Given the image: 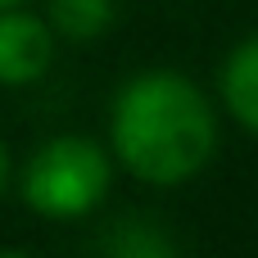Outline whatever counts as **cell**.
I'll return each instance as SVG.
<instances>
[{
	"label": "cell",
	"mask_w": 258,
	"mask_h": 258,
	"mask_svg": "<svg viewBox=\"0 0 258 258\" xmlns=\"http://www.w3.org/2000/svg\"><path fill=\"white\" fill-rule=\"evenodd\" d=\"M213 109L181 73H141L118 91L113 150L132 177L150 186H177L213 159Z\"/></svg>",
	"instance_id": "6da1fadb"
},
{
	"label": "cell",
	"mask_w": 258,
	"mask_h": 258,
	"mask_svg": "<svg viewBox=\"0 0 258 258\" xmlns=\"http://www.w3.org/2000/svg\"><path fill=\"white\" fill-rule=\"evenodd\" d=\"M109 190V159L86 136H54L23 172V200L41 218H82Z\"/></svg>",
	"instance_id": "7a4b0ae2"
},
{
	"label": "cell",
	"mask_w": 258,
	"mask_h": 258,
	"mask_svg": "<svg viewBox=\"0 0 258 258\" xmlns=\"http://www.w3.org/2000/svg\"><path fill=\"white\" fill-rule=\"evenodd\" d=\"M54 41L36 14L0 9V86H27L50 68Z\"/></svg>",
	"instance_id": "3957f363"
},
{
	"label": "cell",
	"mask_w": 258,
	"mask_h": 258,
	"mask_svg": "<svg viewBox=\"0 0 258 258\" xmlns=\"http://www.w3.org/2000/svg\"><path fill=\"white\" fill-rule=\"evenodd\" d=\"M222 95H227V109L249 132H258V36H249L231 54V63L222 73Z\"/></svg>",
	"instance_id": "277c9868"
},
{
	"label": "cell",
	"mask_w": 258,
	"mask_h": 258,
	"mask_svg": "<svg viewBox=\"0 0 258 258\" xmlns=\"http://www.w3.org/2000/svg\"><path fill=\"white\" fill-rule=\"evenodd\" d=\"M54 27L68 41H95L113 23V0H54Z\"/></svg>",
	"instance_id": "5b68a950"
},
{
	"label": "cell",
	"mask_w": 258,
	"mask_h": 258,
	"mask_svg": "<svg viewBox=\"0 0 258 258\" xmlns=\"http://www.w3.org/2000/svg\"><path fill=\"white\" fill-rule=\"evenodd\" d=\"M5 177H9V163H5V145H0V195H5Z\"/></svg>",
	"instance_id": "8992f818"
},
{
	"label": "cell",
	"mask_w": 258,
	"mask_h": 258,
	"mask_svg": "<svg viewBox=\"0 0 258 258\" xmlns=\"http://www.w3.org/2000/svg\"><path fill=\"white\" fill-rule=\"evenodd\" d=\"M5 5H14V0H0V9H5Z\"/></svg>",
	"instance_id": "52a82bcc"
}]
</instances>
